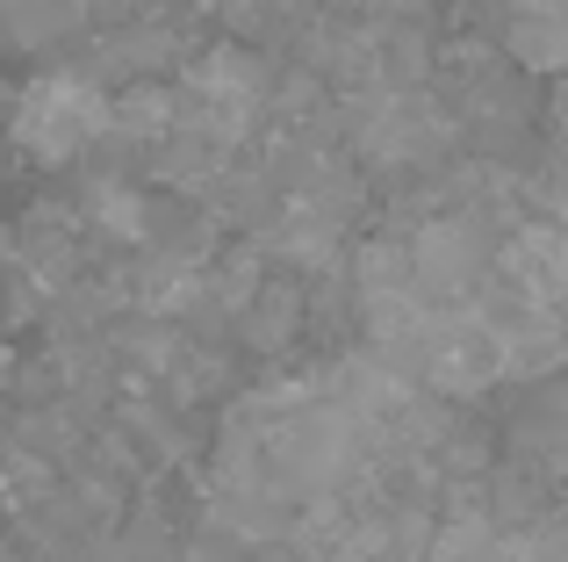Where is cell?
<instances>
[{
	"label": "cell",
	"instance_id": "obj_1",
	"mask_svg": "<svg viewBox=\"0 0 568 562\" xmlns=\"http://www.w3.org/2000/svg\"><path fill=\"white\" fill-rule=\"evenodd\" d=\"M101 130H109V94L87 87V80H72V72L37 80L22 94V109H14V138H22L37 159H72V152H87Z\"/></svg>",
	"mask_w": 568,
	"mask_h": 562
}]
</instances>
